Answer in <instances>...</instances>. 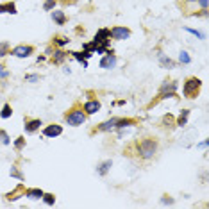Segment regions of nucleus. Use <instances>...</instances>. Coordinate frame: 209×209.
<instances>
[{"label":"nucleus","mask_w":209,"mask_h":209,"mask_svg":"<svg viewBox=\"0 0 209 209\" xmlns=\"http://www.w3.org/2000/svg\"><path fill=\"white\" fill-rule=\"evenodd\" d=\"M109 168H111V161H104V163L98 166V173H100V175H104V173H107Z\"/></svg>","instance_id":"nucleus-15"},{"label":"nucleus","mask_w":209,"mask_h":209,"mask_svg":"<svg viewBox=\"0 0 209 209\" xmlns=\"http://www.w3.org/2000/svg\"><path fill=\"white\" fill-rule=\"evenodd\" d=\"M65 57H66V54H65V52H61V50L56 52V56H54V63H61V61H63Z\"/></svg>","instance_id":"nucleus-18"},{"label":"nucleus","mask_w":209,"mask_h":209,"mask_svg":"<svg viewBox=\"0 0 209 209\" xmlns=\"http://www.w3.org/2000/svg\"><path fill=\"white\" fill-rule=\"evenodd\" d=\"M11 175H13V177H18V179H23V177H22V173L18 172L16 168H11Z\"/></svg>","instance_id":"nucleus-25"},{"label":"nucleus","mask_w":209,"mask_h":209,"mask_svg":"<svg viewBox=\"0 0 209 209\" xmlns=\"http://www.w3.org/2000/svg\"><path fill=\"white\" fill-rule=\"evenodd\" d=\"M198 89H200V80L197 79V77H191V79L186 80V84H184V95H186L188 98L197 97Z\"/></svg>","instance_id":"nucleus-2"},{"label":"nucleus","mask_w":209,"mask_h":209,"mask_svg":"<svg viewBox=\"0 0 209 209\" xmlns=\"http://www.w3.org/2000/svg\"><path fill=\"white\" fill-rule=\"evenodd\" d=\"M116 118H113V120H107V122H104V123H100L98 125V130H111V129H115L116 127Z\"/></svg>","instance_id":"nucleus-11"},{"label":"nucleus","mask_w":209,"mask_h":209,"mask_svg":"<svg viewBox=\"0 0 209 209\" xmlns=\"http://www.w3.org/2000/svg\"><path fill=\"white\" fill-rule=\"evenodd\" d=\"M200 4H202V7H204V9L207 7V0H200Z\"/></svg>","instance_id":"nucleus-30"},{"label":"nucleus","mask_w":209,"mask_h":209,"mask_svg":"<svg viewBox=\"0 0 209 209\" xmlns=\"http://www.w3.org/2000/svg\"><path fill=\"white\" fill-rule=\"evenodd\" d=\"M116 65V57L113 56V52H107V56L100 61V66L102 68H113Z\"/></svg>","instance_id":"nucleus-8"},{"label":"nucleus","mask_w":209,"mask_h":209,"mask_svg":"<svg viewBox=\"0 0 209 209\" xmlns=\"http://www.w3.org/2000/svg\"><path fill=\"white\" fill-rule=\"evenodd\" d=\"M0 77H7V72L2 70V65H0Z\"/></svg>","instance_id":"nucleus-29"},{"label":"nucleus","mask_w":209,"mask_h":209,"mask_svg":"<svg viewBox=\"0 0 209 209\" xmlns=\"http://www.w3.org/2000/svg\"><path fill=\"white\" fill-rule=\"evenodd\" d=\"M39 125H41V120H30V122L25 123V130L27 132H34V130L39 129Z\"/></svg>","instance_id":"nucleus-10"},{"label":"nucleus","mask_w":209,"mask_h":209,"mask_svg":"<svg viewBox=\"0 0 209 209\" xmlns=\"http://www.w3.org/2000/svg\"><path fill=\"white\" fill-rule=\"evenodd\" d=\"M156 150H157V143L154 141V139H143L141 143L138 145V152H139V156L145 159H150L154 154H156Z\"/></svg>","instance_id":"nucleus-1"},{"label":"nucleus","mask_w":209,"mask_h":209,"mask_svg":"<svg viewBox=\"0 0 209 209\" xmlns=\"http://www.w3.org/2000/svg\"><path fill=\"white\" fill-rule=\"evenodd\" d=\"M100 109V102L98 100H89L84 104V111H86L88 115H93V113H97Z\"/></svg>","instance_id":"nucleus-9"},{"label":"nucleus","mask_w":209,"mask_h":209,"mask_svg":"<svg viewBox=\"0 0 209 209\" xmlns=\"http://www.w3.org/2000/svg\"><path fill=\"white\" fill-rule=\"evenodd\" d=\"M0 13H13V15H15V13H16L15 4H11V2H7V4H2V6H0Z\"/></svg>","instance_id":"nucleus-13"},{"label":"nucleus","mask_w":209,"mask_h":209,"mask_svg":"<svg viewBox=\"0 0 209 209\" xmlns=\"http://www.w3.org/2000/svg\"><path fill=\"white\" fill-rule=\"evenodd\" d=\"M52 18H54V20H56V22H57L59 25H63V23L66 22L65 13H61V11H54V13H52Z\"/></svg>","instance_id":"nucleus-14"},{"label":"nucleus","mask_w":209,"mask_h":209,"mask_svg":"<svg viewBox=\"0 0 209 209\" xmlns=\"http://www.w3.org/2000/svg\"><path fill=\"white\" fill-rule=\"evenodd\" d=\"M54 4H56V0H45V9L48 11V9L54 7Z\"/></svg>","instance_id":"nucleus-24"},{"label":"nucleus","mask_w":209,"mask_h":209,"mask_svg":"<svg viewBox=\"0 0 209 209\" xmlns=\"http://www.w3.org/2000/svg\"><path fill=\"white\" fill-rule=\"evenodd\" d=\"M180 61H182V63H189V61H191V59H189V56H188V52H180Z\"/></svg>","instance_id":"nucleus-23"},{"label":"nucleus","mask_w":209,"mask_h":209,"mask_svg":"<svg viewBox=\"0 0 209 209\" xmlns=\"http://www.w3.org/2000/svg\"><path fill=\"white\" fill-rule=\"evenodd\" d=\"M56 43H57V45H66V43H68V39H66V38H57V39H56Z\"/></svg>","instance_id":"nucleus-26"},{"label":"nucleus","mask_w":209,"mask_h":209,"mask_svg":"<svg viewBox=\"0 0 209 209\" xmlns=\"http://www.w3.org/2000/svg\"><path fill=\"white\" fill-rule=\"evenodd\" d=\"M27 80H38V77H36V75H29V77H27Z\"/></svg>","instance_id":"nucleus-31"},{"label":"nucleus","mask_w":209,"mask_h":209,"mask_svg":"<svg viewBox=\"0 0 209 209\" xmlns=\"http://www.w3.org/2000/svg\"><path fill=\"white\" fill-rule=\"evenodd\" d=\"M84 120H86V115L80 109H73L66 115V122L70 125H80V123H84Z\"/></svg>","instance_id":"nucleus-3"},{"label":"nucleus","mask_w":209,"mask_h":209,"mask_svg":"<svg viewBox=\"0 0 209 209\" xmlns=\"http://www.w3.org/2000/svg\"><path fill=\"white\" fill-rule=\"evenodd\" d=\"M109 34L115 38V39H127L130 36V30L125 29V27H113L109 30Z\"/></svg>","instance_id":"nucleus-4"},{"label":"nucleus","mask_w":209,"mask_h":209,"mask_svg":"<svg viewBox=\"0 0 209 209\" xmlns=\"http://www.w3.org/2000/svg\"><path fill=\"white\" fill-rule=\"evenodd\" d=\"M23 145H25V139H23V138H18V139H16V143H15L16 150H22V148H23Z\"/></svg>","instance_id":"nucleus-22"},{"label":"nucleus","mask_w":209,"mask_h":209,"mask_svg":"<svg viewBox=\"0 0 209 209\" xmlns=\"http://www.w3.org/2000/svg\"><path fill=\"white\" fill-rule=\"evenodd\" d=\"M175 89H177V82H173V80H166L165 84L161 86V95H170V97H173V93H175Z\"/></svg>","instance_id":"nucleus-6"},{"label":"nucleus","mask_w":209,"mask_h":209,"mask_svg":"<svg viewBox=\"0 0 209 209\" xmlns=\"http://www.w3.org/2000/svg\"><path fill=\"white\" fill-rule=\"evenodd\" d=\"M30 54H32V47H29V45H20V47L13 48V56H16V57H29Z\"/></svg>","instance_id":"nucleus-5"},{"label":"nucleus","mask_w":209,"mask_h":209,"mask_svg":"<svg viewBox=\"0 0 209 209\" xmlns=\"http://www.w3.org/2000/svg\"><path fill=\"white\" fill-rule=\"evenodd\" d=\"M189 2H195V0H189Z\"/></svg>","instance_id":"nucleus-32"},{"label":"nucleus","mask_w":209,"mask_h":209,"mask_svg":"<svg viewBox=\"0 0 209 209\" xmlns=\"http://www.w3.org/2000/svg\"><path fill=\"white\" fill-rule=\"evenodd\" d=\"M188 115H189V111H182V115L179 116V120H177V125H186V122H188Z\"/></svg>","instance_id":"nucleus-16"},{"label":"nucleus","mask_w":209,"mask_h":209,"mask_svg":"<svg viewBox=\"0 0 209 209\" xmlns=\"http://www.w3.org/2000/svg\"><path fill=\"white\" fill-rule=\"evenodd\" d=\"M132 123H134V120H118V122H116V127L123 129V127H127V125H132Z\"/></svg>","instance_id":"nucleus-17"},{"label":"nucleus","mask_w":209,"mask_h":209,"mask_svg":"<svg viewBox=\"0 0 209 209\" xmlns=\"http://www.w3.org/2000/svg\"><path fill=\"white\" fill-rule=\"evenodd\" d=\"M0 138H2V141H4L6 145L9 143V138H7V134H6V132H0Z\"/></svg>","instance_id":"nucleus-27"},{"label":"nucleus","mask_w":209,"mask_h":209,"mask_svg":"<svg viewBox=\"0 0 209 209\" xmlns=\"http://www.w3.org/2000/svg\"><path fill=\"white\" fill-rule=\"evenodd\" d=\"M41 198H43L47 204H54V202H56V197H54V195H50V193H47V195L43 193V197H41Z\"/></svg>","instance_id":"nucleus-19"},{"label":"nucleus","mask_w":209,"mask_h":209,"mask_svg":"<svg viewBox=\"0 0 209 209\" xmlns=\"http://www.w3.org/2000/svg\"><path fill=\"white\" fill-rule=\"evenodd\" d=\"M11 106H4V109H2V118H9L11 116Z\"/></svg>","instance_id":"nucleus-20"},{"label":"nucleus","mask_w":209,"mask_h":209,"mask_svg":"<svg viewBox=\"0 0 209 209\" xmlns=\"http://www.w3.org/2000/svg\"><path fill=\"white\" fill-rule=\"evenodd\" d=\"M161 65H163V66H168V68H173V65H175V63H173L172 59H166V57H161Z\"/></svg>","instance_id":"nucleus-21"},{"label":"nucleus","mask_w":209,"mask_h":209,"mask_svg":"<svg viewBox=\"0 0 209 209\" xmlns=\"http://www.w3.org/2000/svg\"><path fill=\"white\" fill-rule=\"evenodd\" d=\"M25 195H27L29 198H32V200H36V198H41V197H43V191L38 189V188H34V189H27Z\"/></svg>","instance_id":"nucleus-12"},{"label":"nucleus","mask_w":209,"mask_h":209,"mask_svg":"<svg viewBox=\"0 0 209 209\" xmlns=\"http://www.w3.org/2000/svg\"><path fill=\"white\" fill-rule=\"evenodd\" d=\"M186 30H188V32H191V34H195L197 38H204V36L200 34V32H197V30H193V29H186Z\"/></svg>","instance_id":"nucleus-28"},{"label":"nucleus","mask_w":209,"mask_h":209,"mask_svg":"<svg viewBox=\"0 0 209 209\" xmlns=\"http://www.w3.org/2000/svg\"><path fill=\"white\" fill-rule=\"evenodd\" d=\"M61 132H63V127H61V125H57V123H54V125H48V127L43 130V134H45V136H48V138L59 136Z\"/></svg>","instance_id":"nucleus-7"}]
</instances>
